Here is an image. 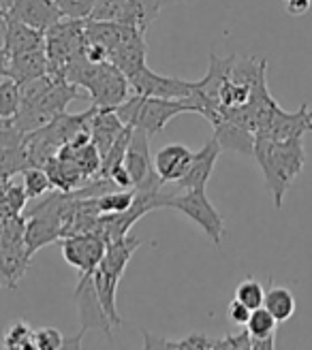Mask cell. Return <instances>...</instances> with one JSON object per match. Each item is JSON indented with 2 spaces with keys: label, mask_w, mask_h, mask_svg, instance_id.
Segmentation results:
<instances>
[{
  "label": "cell",
  "mask_w": 312,
  "mask_h": 350,
  "mask_svg": "<svg viewBox=\"0 0 312 350\" xmlns=\"http://www.w3.org/2000/svg\"><path fill=\"white\" fill-rule=\"evenodd\" d=\"M114 111L127 126L144 129L150 137L159 135L176 116L195 113L188 100H169L142 94H131L122 105L114 107Z\"/></svg>",
  "instance_id": "277c9868"
},
{
  "label": "cell",
  "mask_w": 312,
  "mask_h": 350,
  "mask_svg": "<svg viewBox=\"0 0 312 350\" xmlns=\"http://www.w3.org/2000/svg\"><path fill=\"white\" fill-rule=\"evenodd\" d=\"M150 135L144 129H133L127 154H125V167L131 173L133 188L140 190H161L163 182L154 171V163L150 156Z\"/></svg>",
  "instance_id": "52a82bcc"
},
{
  "label": "cell",
  "mask_w": 312,
  "mask_h": 350,
  "mask_svg": "<svg viewBox=\"0 0 312 350\" xmlns=\"http://www.w3.org/2000/svg\"><path fill=\"white\" fill-rule=\"evenodd\" d=\"M127 124L114 109H96L94 116L90 118V135L92 144L96 146L101 159L105 156L112 146L116 144V139L125 133Z\"/></svg>",
  "instance_id": "e0dca14e"
},
{
  "label": "cell",
  "mask_w": 312,
  "mask_h": 350,
  "mask_svg": "<svg viewBox=\"0 0 312 350\" xmlns=\"http://www.w3.org/2000/svg\"><path fill=\"white\" fill-rule=\"evenodd\" d=\"M3 43L7 56L24 54L32 49H45V32L34 30L22 22L5 17V30H3Z\"/></svg>",
  "instance_id": "2e32d148"
},
{
  "label": "cell",
  "mask_w": 312,
  "mask_h": 350,
  "mask_svg": "<svg viewBox=\"0 0 312 350\" xmlns=\"http://www.w3.org/2000/svg\"><path fill=\"white\" fill-rule=\"evenodd\" d=\"M62 237V220L49 212V209L37 207L32 212V218L24 226V243H26V252L32 256L37 250L47 246L49 241H56Z\"/></svg>",
  "instance_id": "4fadbf2b"
},
{
  "label": "cell",
  "mask_w": 312,
  "mask_h": 350,
  "mask_svg": "<svg viewBox=\"0 0 312 350\" xmlns=\"http://www.w3.org/2000/svg\"><path fill=\"white\" fill-rule=\"evenodd\" d=\"M283 5L287 9V13L291 15H302L310 9L312 5V0H283Z\"/></svg>",
  "instance_id": "1f68e13d"
},
{
  "label": "cell",
  "mask_w": 312,
  "mask_h": 350,
  "mask_svg": "<svg viewBox=\"0 0 312 350\" xmlns=\"http://www.w3.org/2000/svg\"><path fill=\"white\" fill-rule=\"evenodd\" d=\"M3 28H0V30H3ZM5 77H9V56H7V51H5L3 37H0V79H5Z\"/></svg>",
  "instance_id": "d6a6232c"
},
{
  "label": "cell",
  "mask_w": 312,
  "mask_h": 350,
  "mask_svg": "<svg viewBox=\"0 0 312 350\" xmlns=\"http://www.w3.org/2000/svg\"><path fill=\"white\" fill-rule=\"evenodd\" d=\"M312 133V107L302 105L298 111H285L281 105L272 109L268 122L257 131L255 137H268L274 142H291V139H304Z\"/></svg>",
  "instance_id": "30bf717a"
},
{
  "label": "cell",
  "mask_w": 312,
  "mask_h": 350,
  "mask_svg": "<svg viewBox=\"0 0 312 350\" xmlns=\"http://www.w3.org/2000/svg\"><path fill=\"white\" fill-rule=\"evenodd\" d=\"M22 105V85L11 77L0 79V118L11 120Z\"/></svg>",
  "instance_id": "cb8c5ba5"
},
{
  "label": "cell",
  "mask_w": 312,
  "mask_h": 350,
  "mask_svg": "<svg viewBox=\"0 0 312 350\" xmlns=\"http://www.w3.org/2000/svg\"><path fill=\"white\" fill-rule=\"evenodd\" d=\"M263 308L272 312V317L278 323H287L289 319H293V314L298 310V301L293 293L285 286H270L265 291V299H263Z\"/></svg>",
  "instance_id": "603a6c76"
},
{
  "label": "cell",
  "mask_w": 312,
  "mask_h": 350,
  "mask_svg": "<svg viewBox=\"0 0 312 350\" xmlns=\"http://www.w3.org/2000/svg\"><path fill=\"white\" fill-rule=\"evenodd\" d=\"M17 3V0H0V9H3V13L7 15L9 11H11V7Z\"/></svg>",
  "instance_id": "836d02e7"
},
{
  "label": "cell",
  "mask_w": 312,
  "mask_h": 350,
  "mask_svg": "<svg viewBox=\"0 0 312 350\" xmlns=\"http://www.w3.org/2000/svg\"><path fill=\"white\" fill-rule=\"evenodd\" d=\"M5 17L22 22L34 30L47 32L56 22L62 20V13L56 0H17Z\"/></svg>",
  "instance_id": "7c38bea8"
},
{
  "label": "cell",
  "mask_w": 312,
  "mask_h": 350,
  "mask_svg": "<svg viewBox=\"0 0 312 350\" xmlns=\"http://www.w3.org/2000/svg\"><path fill=\"white\" fill-rule=\"evenodd\" d=\"M212 129H214L216 142L220 144L222 150H231L237 154L252 156V152H255V133L252 131L235 124V122H231L224 116L218 122H214Z\"/></svg>",
  "instance_id": "ac0fdd59"
},
{
  "label": "cell",
  "mask_w": 312,
  "mask_h": 350,
  "mask_svg": "<svg viewBox=\"0 0 312 350\" xmlns=\"http://www.w3.org/2000/svg\"><path fill=\"white\" fill-rule=\"evenodd\" d=\"M144 331V348L152 350V348H171V350H214V340L207 338L199 331L190 334L188 338L182 340H167V338H154L150 336L146 329Z\"/></svg>",
  "instance_id": "7402d4cb"
},
{
  "label": "cell",
  "mask_w": 312,
  "mask_h": 350,
  "mask_svg": "<svg viewBox=\"0 0 312 350\" xmlns=\"http://www.w3.org/2000/svg\"><path fill=\"white\" fill-rule=\"evenodd\" d=\"M81 96H88V92H81L79 85L43 75L39 79L22 83L20 111L11 120L24 135H28L49 124L58 113L66 111L68 103H73Z\"/></svg>",
  "instance_id": "6da1fadb"
},
{
  "label": "cell",
  "mask_w": 312,
  "mask_h": 350,
  "mask_svg": "<svg viewBox=\"0 0 312 350\" xmlns=\"http://www.w3.org/2000/svg\"><path fill=\"white\" fill-rule=\"evenodd\" d=\"M135 5H140L146 13H148V17L154 22L156 17H159V13L165 9V7H171V5H180V3H184V0H133Z\"/></svg>",
  "instance_id": "4dcf8cb0"
},
{
  "label": "cell",
  "mask_w": 312,
  "mask_h": 350,
  "mask_svg": "<svg viewBox=\"0 0 312 350\" xmlns=\"http://www.w3.org/2000/svg\"><path fill=\"white\" fill-rule=\"evenodd\" d=\"M75 301H77V310H79V334L75 338H64V348H81V338L88 334L90 329H99L105 334V338L112 342V321L103 310L99 295L94 288V280L92 275H81L79 284L75 288Z\"/></svg>",
  "instance_id": "8992f818"
},
{
  "label": "cell",
  "mask_w": 312,
  "mask_h": 350,
  "mask_svg": "<svg viewBox=\"0 0 312 350\" xmlns=\"http://www.w3.org/2000/svg\"><path fill=\"white\" fill-rule=\"evenodd\" d=\"M193 154L182 144H169L154 154V171L163 184H176L188 169Z\"/></svg>",
  "instance_id": "9a60e30c"
},
{
  "label": "cell",
  "mask_w": 312,
  "mask_h": 350,
  "mask_svg": "<svg viewBox=\"0 0 312 350\" xmlns=\"http://www.w3.org/2000/svg\"><path fill=\"white\" fill-rule=\"evenodd\" d=\"M47 71H49V62L45 49H32V51H24V54L9 56V77L15 79L20 85L47 75Z\"/></svg>",
  "instance_id": "d6986e66"
},
{
  "label": "cell",
  "mask_w": 312,
  "mask_h": 350,
  "mask_svg": "<svg viewBox=\"0 0 312 350\" xmlns=\"http://www.w3.org/2000/svg\"><path fill=\"white\" fill-rule=\"evenodd\" d=\"M64 348V338L56 327L34 329V350H60Z\"/></svg>",
  "instance_id": "f1b7e54d"
},
{
  "label": "cell",
  "mask_w": 312,
  "mask_h": 350,
  "mask_svg": "<svg viewBox=\"0 0 312 350\" xmlns=\"http://www.w3.org/2000/svg\"><path fill=\"white\" fill-rule=\"evenodd\" d=\"M62 79L83 88L90 105L99 109H114L133 94L129 77L109 60L90 62L86 56H79L64 66Z\"/></svg>",
  "instance_id": "3957f363"
},
{
  "label": "cell",
  "mask_w": 312,
  "mask_h": 350,
  "mask_svg": "<svg viewBox=\"0 0 312 350\" xmlns=\"http://www.w3.org/2000/svg\"><path fill=\"white\" fill-rule=\"evenodd\" d=\"M276 325H278V321L263 306L250 312L246 329L252 340V350H270L276 346Z\"/></svg>",
  "instance_id": "ffe728a7"
},
{
  "label": "cell",
  "mask_w": 312,
  "mask_h": 350,
  "mask_svg": "<svg viewBox=\"0 0 312 350\" xmlns=\"http://www.w3.org/2000/svg\"><path fill=\"white\" fill-rule=\"evenodd\" d=\"M0 17H5V13H3V9H0Z\"/></svg>",
  "instance_id": "e575fe53"
},
{
  "label": "cell",
  "mask_w": 312,
  "mask_h": 350,
  "mask_svg": "<svg viewBox=\"0 0 312 350\" xmlns=\"http://www.w3.org/2000/svg\"><path fill=\"white\" fill-rule=\"evenodd\" d=\"M220 152H222V148L216 142V137H212L210 142L203 144V148L193 154V161H190L184 175L176 182L178 190H197V188L205 190L207 182L212 178V171L216 167Z\"/></svg>",
  "instance_id": "8fae6325"
},
{
  "label": "cell",
  "mask_w": 312,
  "mask_h": 350,
  "mask_svg": "<svg viewBox=\"0 0 312 350\" xmlns=\"http://www.w3.org/2000/svg\"><path fill=\"white\" fill-rule=\"evenodd\" d=\"M250 308L246 306V304H242L239 299H233L231 304H229V308H227V317H229V321L233 323V325H237V327H246V323H248V319H250Z\"/></svg>",
  "instance_id": "f546056e"
},
{
  "label": "cell",
  "mask_w": 312,
  "mask_h": 350,
  "mask_svg": "<svg viewBox=\"0 0 312 350\" xmlns=\"http://www.w3.org/2000/svg\"><path fill=\"white\" fill-rule=\"evenodd\" d=\"M92 280H94V288H96V295H99V301L103 306V310H105V314L109 317L112 325L114 327H120L122 325V319H120L118 314V306H116V293H118V284L120 280L105 273L103 269H94L92 273Z\"/></svg>",
  "instance_id": "44dd1931"
},
{
  "label": "cell",
  "mask_w": 312,
  "mask_h": 350,
  "mask_svg": "<svg viewBox=\"0 0 312 350\" xmlns=\"http://www.w3.org/2000/svg\"><path fill=\"white\" fill-rule=\"evenodd\" d=\"M235 299H239L242 304H246L250 310L261 308L263 299H265V288L263 284L255 278H246L244 282H239L235 288Z\"/></svg>",
  "instance_id": "4316f807"
},
{
  "label": "cell",
  "mask_w": 312,
  "mask_h": 350,
  "mask_svg": "<svg viewBox=\"0 0 312 350\" xmlns=\"http://www.w3.org/2000/svg\"><path fill=\"white\" fill-rule=\"evenodd\" d=\"M22 186H24V192L28 199H37V197H43L45 192L49 190H56L54 184H51L49 175L45 169L41 167H28L22 171Z\"/></svg>",
  "instance_id": "d4e9b609"
},
{
  "label": "cell",
  "mask_w": 312,
  "mask_h": 350,
  "mask_svg": "<svg viewBox=\"0 0 312 350\" xmlns=\"http://www.w3.org/2000/svg\"><path fill=\"white\" fill-rule=\"evenodd\" d=\"M131 92L154 98H169V100H186L195 90V81H186L180 77L159 75L146 64L140 71L129 77Z\"/></svg>",
  "instance_id": "9c48e42d"
},
{
  "label": "cell",
  "mask_w": 312,
  "mask_h": 350,
  "mask_svg": "<svg viewBox=\"0 0 312 350\" xmlns=\"http://www.w3.org/2000/svg\"><path fill=\"white\" fill-rule=\"evenodd\" d=\"M3 346L17 350H34V329H30L24 321L11 323L3 334Z\"/></svg>",
  "instance_id": "484cf974"
},
{
  "label": "cell",
  "mask_w": 312,
  "mask_h": 350,
  "mask_svg": "<svg viewBox=\"0 0 312 350\" xmlns=\"http://www.w3.org/2000/svg\"><path fill=\"white\" fill-rule=\"evenodd\" d=\"M142 30L131 28V32L120 41L114 49H109V62L116 64L127 77L146 66V41Z\"/></svg>",
  "instance_id": "5bb4252c"
},
{
  "label": "cell",
  "mask_w": 312,
  "mask_h": 350,
  "mask_svg": "<svg viewBox=\"0 0 312 350\" xmlns=\"http://www.w3.org/2000/svg\"><path fill=\"white\" fill-rule=\"evenodd\" d=\"M163 207H171V209H176V212L184 214L186 218H190L207 237L212 239L214 246L220 248V241L224 235V218L212 205V201L207 199L203 188L173 192V195L165 197Z\"/></svg>",
  "instance_id": "5b68a950"
},
{
  "label": "cell",
  "mask_w": 312,
  "mask_h": 350,
  "mask_svg": "<svg viewBox=\"0 0 312 350\" xmlns=\"http://www.w3.org/2000/svg\"><path fill=\"white\" fill-rule=\"evenodd\" d=\"M252 156L263 171L265 188L274 199V205L281 209L287 190L306 165L304 142L302 139L274 142L268 137H255Z\"/></svg>",
  "instance_id": "7a4b0ae2"
},
{
  "label": "cell",
  "mask_w": 312,
  "mask_h": 350,
  "mask_svg": "<svg viewBox=\"0 0 312 350\" xmlns=\"http://www.w3.org/2000/svg\"><path fill=\"white\" fill-rule=\"evenodd\" d=\"M0 124H3V118H0Z\"/></svg>",
  "instance_id": "d590c367"
},
{
  "label": "cell",
  "mask_w": 312,
  "mask_h": 350,
  "mask_svg": "<svg viewBox=\"0 0 312 350\" xmlns=\"http://www.w3.org/2000/svg\"><path fill=\"white\" fill-rule=\"evenodd\" d=\"M99 0H56L62 17L68 20H88Z\"/></svg>",
  "instance_id": "83f0119b"
},
{
  "label": "cell",
  "mask_w": 312,
  "mask_h": 350,
  "mask_svg": "<svg viewBox=\"0 0 312 350\" xmlns=\"http://www.w3.org/2000/svg\"><path fill=\"white\" fill-rule=\"evenodd\" d=\"M107 239L96 231L73 233L62 239V256L81 275H92L101 258L105 256Z\"/></svg>",
  "instance_id": "ba28073f"
}]
</instances>
